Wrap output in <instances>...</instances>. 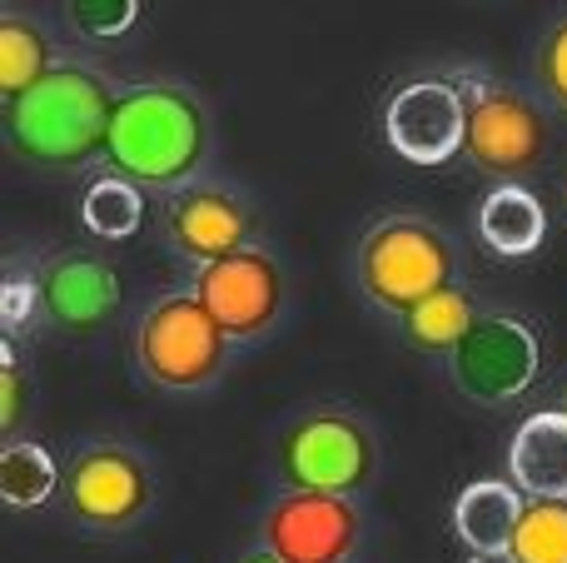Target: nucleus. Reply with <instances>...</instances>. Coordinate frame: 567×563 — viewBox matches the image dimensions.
<instances>
[{
  "label": "nucleus",
  "instance_id": "f257e3e1",
  "mask_svg": "<svg viewBox=\"0 0 567 563\" xmlns=\"http://www.w3.org/2000/svg\"><path fill=\"white\" fill-rule=\"evenodd\" d=\"M209 155V110L175 80H145L120 90L105 135V165L145 190L195 185Z\"/></svg>",
  "mask_w": 567,
  "mask_h": 563
},
{
  "label": "nucleus",
  "instance_id": "f03ea898",
  "mask_svg": "<svg viewBox=\"0 0 567 563\" xmlns=\"http://www.w3.org/2000/svg\"><path fill=\"white\" fill-rule=\"evenodd\" d=\"M115 90L90 65H50L30 90L6 100V140L35 170H85L105 160Z\"/></svg>",
  "mask_w": 567,
  "mask_h": 563
},
{
  "label": "nucleus",
  "instance_id": "7ed1b4c3",
  "mask_svg": "<svg viewBox=\"0 0 567 563\" xmlns=\"http://www.w3.org/2000/svg\"><path fill=\"white\" fill-rule=\"evenodd\" d=\"M229 345L235 339L225 335V325L209 315V305L195 289L155 299L135 325V365L165 395H199V389H209L225 375Z\"/></svg>",
  "mask_w": 567,
  "mask_h": 563
},
{
  "label": "nucleus",
  "instance_id": "20e7f679",
  "mask_svg": "<svg viewBox=\"0 0 567 563\" xmlns=\"http://www.w3.org/2000/svg\"><path fill=\"white\" fill-rule=\"evenodd\" d=\"M353 275H359V289L369 295V305L399 319L423 295L458 279V255H453L449 235L433 219L389 215L359 239Z\"/></svg>",
  "mask_w": 567,
  "mask_h": 563
},
{
  "label": "nucleus",
  "instance_id": "39448f33",
  "mask_svg": "<svg viewBox=\"0 0 567 563\" xmlns=\"http://www.w3.org/2000/svg\"><path fill=\"white\" fill-rule=\"evenodd\" d=\"M275 469L284 489L359 494L379 474V439L349 409H319V414L293 419L279 434Z\"/></svg>",
  "mask_w": 567,
  "mask_h": 563
},
{
  "label": "nucleus",
  "instance_id": "423d86ee",
  "mask_svg": "<svg viewBox=\"0 0 567 563\" xmlns=\"http://www.w3.org/2000/svg\"><path fill=\"white\" fill-rule=\"evenodd\" d=\"M463 105H468V135H463V160L483 175L528 180L548 160V120L528 95L493 80H458Z\"/></svg>",
  "mask_w": 567,
  "mask_h": 563
},
{
  "label": "nucleus",
  "instance_id": "0eeeda50",
  "mask_svg": "<svg viewBox=\"0 0 567 563\" xmlns=\"http://www.w3.org/2000/svg\"><path fill=\"white\" fill-rule=\"evenodd\" d=\"M65 509L90 534H130L155 504V479L150 464L120 439H95L75 449L60 479Z\"/></svg>",
  "mask_w": 567,
  "mask_h": 563
},
{
  "label": "nucleus",
  "instance_id": "6e6552de",
  "mask_svg": "<svg viewBox=\"0 0 567 563\" xmlns=\"http://www.w3.org/2000/svg\"><path fill=\"white\" fill-rule=\"evenodd\" d=\"M543 369V345L528 319L518 315H478L473 329L449 355L453 389L473 405H513L533 389Z\"/></svg>",
  "mask_w": 567,
  "mask_h": 563
},
{
  "label": "nucleus",
  "instance_id": "1a4fd4ad",
  "mask_svg": "<svg viewBox=\"0 0 567 563\" xmlns=\"http://www.w3.org/2000/svg\"><path fill=\"white\" fill-rule=\"evenodd\" d=\"M259 544L279 563H353L363 544V514L353 494L284 489L259 519Z\"/></svg>",
  "mask_w": 567,
  "mask_h": 563
},
{
  "label": "nucleus",
  "instance_id": "9d476101",
  "mask_svg": "<svg viewBox=\"0 0 567 563\" xmlns=\"http://www.w3.org/2000/svg\"><path fill=\"white\" fill-rule=\"evenodd\" d=\"M195 289L209 305V315L225 325L235 345L269 335L284 315V269L269 249L245 245L235 255H219L209 265H195Z\"/></svg>",
  "mask_w": 567,
  "mask_h": 563
},
{
  "label": "nucleus",
  "instance_id": "9b49d317",
  "mask_svg": "<svg viewBox=\"0 0 567 563\" xmlns=\"http://www.w3.org/2000/svg\"><path fill=\"white\" fill-rule=\"evenodd\" d=\"M463 135H468V105L458 80H409L383 105V140L409 165H449L453 155H463Z\"/></svg>",
  "mask_w": 567,
  "mask_h": 563
},
{
  "label": "nucleus",
  "instance_id": "f8f14e48",
  "mask_svg": "<svg viewBox=\"0 0 567 563\" xmlns=\"http://www.w3.org/2000/svg\"><path fill=\"white\" fill-rule=\"evenodd\" d=\"M120 269L95 249H70L40 269V315L50 329L95 335L120 315Z\"/></svg>",
  "mask_w": 567,
  "mask_h": 563
},
{
  "label": "nucleus",
  "instance_id": "ddd939ff",
  "mask_svg": "<svg viewBox=\"0 0 567 563\" xmlns=\"http://www.w3.org/2000/svg\"><path fill=\"white\" fill-rule=\"evenodd\" d=\"M249 235H255V219H249L245 199L219 185H199L195 180V185L175 190L165 205V239L189 265L235 255V249L249 245Z\"/></svg>",
  "mask_w": 567,
  "mask_h": 563
},
{
  "label": "nucleus",
  "instance_id": "4468645a",
  "mask_svg": "<svg viewBox=\"0 0 567 563\" xmlns=\"http://www.w3.org/2000/svg\"><path fill=\"white\" fill-rule=\"evenodd\" d=\"M508 474L528 499H567V414L538 409L508 444Z\"/></svg>",
  "mask_w": 567,
  "mask_h": 563
},
{
  "label": "nucleus",
  "instance_id": "2eb2a0df",
  "mask_svg": "<svg viewBox=\"0 0 567 563\" xmlns=\"http://www.w3.org/2000/svg\"><path fill=\"white\" fill-rule=\"evenodd\" d=\"M543 235H548V209H543V199L533 195L528 185H518V180H503L493 195H483L478 205V239L493 249V255H533V249L543 245Z\"/></svg>",
  "mask_w": 567,
  "mask_h": 563
},
{
  "label": "nucleus",
  "instance_id": "dca6fc26",
  "mask_svg": "<svg viewBox=\"0 0 567 563\" xmlns=\"http://www.w3.org/2000/svg\"><path fill=\"white\" fill-rule=\"evenodd\" d=\"M523 504H528V499H523L518 484L478 479V484H468L458 494V504H453V529H458V539L468 544V554H478V549H513Z\"/></svg>",
  "mask_w": 567,
  "mask_h": 563
},
{
  "label": "nucleus",
  "instance_id": "f3484780",
  "mask_svg": "<svg viewBox=\"0 0 567 563\" xmlns=\"http://www.w3.org/2000/svg\"><path fill=\"white\" fill-rule=\"evenodd\" d=\"M473 319H478V305H473L468 289L443 285V289H433V295H423L413 309H403L399 329L413 349L449 359L453 349H458V339L473 329Z\"/></svg>",
  "mask_w": 567,
  "mask_h": 563
},
{
  "label": "nucleus",
  "instance_id": "a211bd4d",
  "mask_svg": "<svg viewBox=\"0 0 567 563\" xmlns=\"http://www.w3.org/2000/svg\"><path fill=\"white\" fill-rule=\"evenodd\" d=\"M60 479L65 469L50 459L45 444L35 439H6L0 449V499L10 509H40L60 494Z\"/></svg>",
  "mask_w": 567,
  "mask_h": 563
},
{
  "label": "nucleus",
  "instance_id": "6ab92c4d",
  "mask_svg": "<svg viewBox=\"0 0 567 563\" xmlns=\"http://www.w3.org/2000/svg\"><path fill=\"white\" fill-rule=\"evenodd\" d=\"M80 225L95 239H130L145 225V185L115 175V170L90 180L85 195H80Z\"/></svg>",
  "mask_w": 567,
  "mask_h": 563
},
{
  "label": "nucleus",
  "instance_id": "aec40b11",
  "mask_svg": "<svg viewBox=\"0 0 567 563\" xmlns=\"http://www.w3.org/2000/svg\"><path fill=\"white\" fill-rule=\"evenodd\" d=\"M50 65H55V60H50L45 30L25 16H0V95L16 100L20 90L35 85Z\"/></svg>",
  "mask_w": 567,
  "mask_h": 563
},
{
  "label": "nucleus",
  "instance_id": "412c9836",
  "mask_svg": "<svg viewBox=\"0 0 567 563\" xmlns=\"http://www.w3.org/2000/svg\"><path fill=\"white\" fill-rule=\"evenodd\" d=\"M523 563H567V499H528L513 534Z\"/></svg>",
  "mask_w": 567,
  "mask_h": 563
},
{
  "label": "nucleus",
  "instance_id": "4be33fe9",
  "mask_svg": "<svg viewBox=\"0 0 567 563\" xmlns=\"http://www.w3.org/2000/svg\"><path fill=\"white\" fill-rule=\"evenodd\" d=\"M140 20V0H65V25L80 40H120Z\"/></svg>",
  "mask_w": 567,
  "mask_h": 563
},
{
  "label": "nucleus",
  "instance_id": "5701e85b",
  "mask_svg": "<svg viewBox=\"0 0 567 563\" xmlns=\"http://www.w3.org/2000/svg\"><path fill=\"white\" fill-rule=\"evenodd\" d=\"M538 85L558 110H567V16L543 35L538 45Z\"/></svg>",
  "mask_w": 567,
  "mask_h": 563
},
{
  "label": "nucleus",
  "instance_id": "b1692460",
  "mask_svg": "<svg viewBox=\"0 0 567 563\" xmlns=\"http://www.w3.org/2000/svg\"><path fill=\"white\" fill-rule=\"evenodd\" d=\"M20 414H25V379H20V355L6 339L0 349V434L16 439L20 434Z\"/></svg>",
  "mask_w": 567,
  "mask_h": 563
},
{
  "label": "nucleus",
  "instance_id": "393cba45",
  "mask_svg": "<svg viewBox=\"0 0 567 563\" xmlns=\"http://www.w3.org/2000/svg\"><path fill=\"white\" fill-rule=\"evenodd\" d=\"M0 319H6V329H20V325H30V319H40V275L35 279L10 275L6 285H0Z\"/></svg>",
  "mask_w": 567,
  "mask_h": 563
},
{
  "label": "nucleus",
  "instance_id": "a878e982",
  "mask_svg": "<svg viewBox=\"0 0 567 563\" xmlns=\"http://www.w3.org/2000/svg\"><path fill=\"white\" fill-rule=\"evenodd\" d=\"M468 563H523V559L513 554V549H478Z\"/></svg>",
  "mask_w": 567,
  "mask_h": 563
},
{
  "label": "nucleus",
  "instance_id": "bb28decb",
  "mask_svg": "<svg viewBox=\"0 0 567 563\" xmlns=\"http://www.w3.org/2000/svg\"><path fill=\"white\" fill-rule=\"evenodd\" d=\"M239 563H279V559L269 554V549H259V554H249V559H239Z\"/></svg>",
  "mask_w": 567,
  "mask_h": 563
},
{
  "label": "nucleus",
  "instance_id": "cd10ccee",
  "mask_svg": "<svg viewBox=\"0 0 567 563\" xmlns=\"http://www.w3.org/2000/svg\"><path fill=\"white\" fill-rule=\"evenodd\" d=\"M563 209H567V175H563Z\"/></svg>",
  "mask_w": 567,
  "mask_h": 563
},
{
  "label": "nucleus",
  "instance_id": "c85d7f7f",
  "mask_svg": "<svg viewBox=\"0 0 567 563\" xmlns=\"http://www.w3.org/2000/svg\"><path fill=\"white\" fill-rule=\"evenodd\" d=\"M558 409H563V414H567V389H563V405H558Z\"/></svg>",
  "mask_w": 567,
  "mask_h": 563
}]
</instances>
